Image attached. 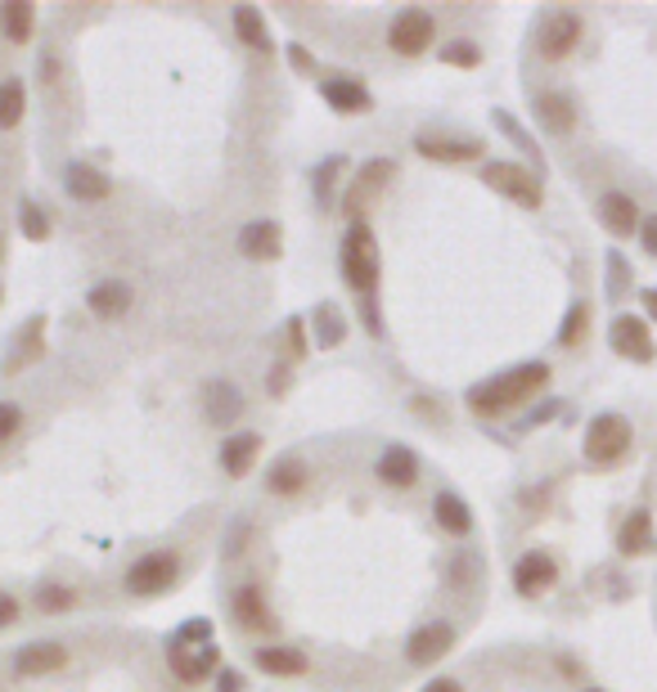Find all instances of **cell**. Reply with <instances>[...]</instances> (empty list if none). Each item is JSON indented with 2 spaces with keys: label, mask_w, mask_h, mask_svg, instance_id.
Segmentation results:
<instances>
[{
  "label": "cell",
  "mask_w": 657,
  "mask_h": 692,
  "mask_svg": "<svg viewBox=\"0 0 657 692\" xmlns=\"http://www.w3.org/2000/svg\"><path fill=\"white\" fill-rule=\"evenodd\" d=\"M545 387H550V365H545V360H522L518 369H504V374L478 383V387L469 392V409H473L478 418H496V414H504V409L527 405V401L540 396Z\"/></svg>",
  "instance_id": "obj_1"
},
{
  "label": "cell",
  "mask_w": 657,
  "mask_h": 692,
  "mask_svg": "<svg viewBox=\"0 0 657 692\" xmlns=\"http://www.w3.org/2000/svg\"><path fill=\"white\" fill-rule=\"evenodd\" d=\"M339 270L347 279V288H356L361 297H370L379 288V239L365 220H352L343 248H339Z\"/></svg>",
  "instance_id": "obj_2"
},
{
  "label": "cell",
  "mask_w": 657,
  "mask_h": 692,
  "mask_svg": "<svg viewBox=\"0 0 657 692\" xmlns=\"http://www.w3.org/2000/svg\"><path fill=\"white\" fill-rule=\"evenodd\" d=\"M635 445V427L626 414H595L590 427H586V441H581V454H586V464L595 468H612L621 464V458L630 454Z\"/></svg>",
  "instance_id": "obj_3"
},
{
  "label": "cell",
  "mask_w": 657,
  "mask_h": 692,
  "mask_svg": "<svg viewBox=\"0 0 657 692\" xmlns=\"http://www.w3.org/2000/svg\"><path fill=\"white\" fill-rule=\"evenodd\" d=\"M176 581H180V557H176L171 548H149V553H140V557L127 566L122 590H127L131 599H158V594H167Z\"/></svg>",
  "instance_id": "obj_4"
},
{
  "label": "cell",
  "mask_w": 657,
  "mask_h": 692,
  "mask_svg": "<svg viewBox=\"0 0 657 692\" xmlns=\"http://www.w3.org/2000/svg\"><path fill=\"white\" fill-rule=\"evenodd\" d=\"M581 37H586V23L577 10H550L536 28V55L545 63H563L581 46Z\"/></svg>",
  "instance_id": "obj_5"
},
{
  "label": "cell",
  "mask_w": 657,
  "mask_h": 692,
  "mask_svg": "<svg viewBox=\"0 0 657 692\" xmlns=\"http://www.w3.org/2000/svg\"><path fill=\"white\" fill-rule=\"evenodd\" d=\"M432 41H437V19H432L428 10H419V6L396 10V19L388 23V46H392V55H401V59H419Z\"/></svg>",
  "instance_id": "obj_6"
},
{
  "label": "cell",
  "mask_w": 657,
  "mask_h": 692,
  "mask_svg": "<svg viewBox=\"0 0 657 692\" xmlns=\"http://www.w3.org/2000/svg\"><path fill=\"white\" fill-rule=\"evenodd\" d=\"M559 585V557L550 548H527L513 562V594L518 599H545Z\"/></svg>",
  "instance_id": "obj_7"
},
{
  "label": "cell",
  "mask_w": 657,
  "mask_h": 692,
  "mask_svg": "<svg viewBox=\"0 0 657 692\" xmlns=\"http://www.w3.org/2000/svg\"><path fill=\"white\" fill-rule=\"evenodd\" d=\"M482 180H487L496 194H504V198H513L518 207H527V211H536V207L545 202L540 180H536L527 167H518V162H487V167H482Z\"/></svg>",
  "instance_id": "obj_8"
},
{
  "label": "cell",
  "mask_w": 657,
  "mask_h": 692,
  "mask_svg": "<svg viewBox=\"0 0 657 692\" xmlns=\"http://www.w3.org/2000/svg\"><path fill=\"white\" fill-rule=\"evenodd\" d=\"M608 346L617 356L635 360V365H648L653 360V333H648V319L639 315H617L608 324Z\"/></svg>",
  "instance_id": "obj_9"
},
{
  "label": "cell",
  "mask_w": 657,
  "mask_h": 692,
  "mask_svg": "<svg viewBox=\"0 0 657 692\" xmlns=\"http://www.w3.org/2000/svg\"><path fill=\"white\" fill-rule=\"evenodd\" d=\"M455 647V625L451 621H428L405 639V661L410 665H437Z\"/></svg>",
  "instance_id": "obj_10"
},
{
  "label": "cell",
  "mask_w": 657,
  "mask_h": 692,
  "mask_svg": "<svg viewBox=\"0 0 657 692\" xmlns=\"http://www.w3.org/2000/svg\"><path fill=\"white\" fill-rule=\"evenodd\" d=\"M10 665H14L19 679H41V674H55V670L68 665V647L55 643V639H37V643H23Z\"/></svg>",
  "instance_id": "obj_11"
},
{
  "label": "cell",
  "mask_w": 657,
  "mask_h": 692,
  "mask_svg": "<svg viewBox=\"0 0 657 692\" xmlns=\"http://www.w3.org/2000/svg\"><path fill=\"white\" fill-rule=\"evenodd\" d=\"M203 418L212 423V427H231V423H239V414H244V392L235 387V383H226V378H212L207 387H203Z\"/></svg>",
  "instance_id": "obj_12"
},
{
  "label": "cell",
  "mask_w": 657,
  "mask_h": 692,
  "mask_svg": "<svg viewBox=\"0 0 657 692\" xmlns=\"http://www.w3.org/2000/svg\"><path fill=\"white\" fill-rule=\"evenodd\" d=\"M599 220H604V229L612 239H630V235H639V207H635V198L626 194V189H608V194H599Z\"/></svg>",
  "instance_id": "obj_13"
},
{
  "label": "cell",
  "mask_w": 657,
  "mask_h": 692,
  "mask_svg": "<svg viewBox=\"0 0 657 692\" xmlns=\"http://www.w3.org/2000/svg\"><path fill=\"white\" fill-rule=\"evenodd\" d=\"M216 665V643H203L198 652L189 647V643H180V639H171L167 643V670L180 679V683H203V674Z\"/></svg>",
  "instance_id": "obj_14"
},
{
  "label": "cell",
  "mask_w": 657,
  "mask_h": 692,
  "mask_svg": "<svg viewBox=\"0 0 657 692\" xmlns=\"http://www.w3.org/2000/svg\"><path fill=\"white\" fill-rule=\"evenodd\" d=\"M131 301H136V293H131L127 279H99V284L86 293V310H90L95 319H122V315L131 310Z\"/></svg>",
  "instance_id": "obj_15"
},
{
  "label": "cell",
  "mask_w": 657,
  "mask_h": 692,
  "mask_svg": "<svg viewBox=\"0 0 657 692\" xmlns=\"http://www.w3.org/2000/svg\"><path fill=\"white\" fill-rule=\"evenodd\" d=\"M374 477L383 486H392V491H410L419 482V454L405 449V445H388L379 454V464H374Z\"/></svg>",
  "instance_id": "obj_16"
},
{
  "label": "cell",
  "mask_w": 657,
  "mask_h": 692,
  "mask_svg": "<svg viewBox=\"0 0 657 692\" xmlns=\"http://www.w3.org/2000/svg\"><path fill=\"white\" fill-rule=\"evenodd\" d=\"M531 108H536V122L550 136H572L577 131V108H572V99L563 90H540Z\"/></svg>",
  "instance_id": "obj_17"
},
{
  "label": "cell",
  "mask_w": 657,
  "mask_h": 692,
  "mask_svg": "<svg viewBox=\"0 0 657 692\" xmlns=\"http://www.w3.org/2000/svg\"><path fill=\"white\" fill-rule=\"evenodd\" d=\"M239 253L248 257V261H275L280 253H284V235H280V225L275 220H248L244 229H239Z\"/></svg>",
  "instance_id": "obj_18"
},
{
  "label": "cell",
  "mask_w": 657,
  "mask_h": 692,
  "mask_svg": "<svg viewBox=\"0 0 657 692\" xmlns=\"http://www.w3.org/2000/svg\"><path fill=\"white\" fill-rule=\"evenodd\" d=\"M63 189L77 202H104L108 194H114V180H108L99 167H90V162H68L63 167Z\"/></svg>",
  "instance_id": "obj_19"
},
{
  "label": "cell",
  "mask_w": 657,
  "mask_h": 692,
  "mask_svg": "<svg viewBox=\"0 0 657 692\" xmlns=\"http://www.w3.org/2000/svg\"><path fill=\"white\" fill-rule=\"evenodd\" d=\"M432 522L442 526L447 535H455V540L473 535V508H469L464 495H455V491H437V495H432Z\"/></svg>",
  "instance_id": "obj_20"
},
{
  "label": "cell",
  "mask_w": 657,
  "mask_h": 692,
  "mask_svg": "<svg viewBox=\"0 0 657 692\" xmlns=\"http://www.w3.org/2000/svg\"><path fill=\"white\" fill-rule=\"evenodd\" d=\"M257 454H262V436H257V432H231V436L222 441V473L248 477L253 464H257Z\"/></svg>",
  "instance_id": "obj_21"
},
{
  "label": "cell",
  "mask_w": 657,
  "mask_h": 692,
  "mask_svg": "<svg viewBox=\"0 0 657 692\" xmlns=\"http://www.w3.org/2000/svg\"><path fill=\"white\" fill-rule=\"evenodd\" d=\"M320 95H324L329 108H339V112H370L374 108L370 90L356 77H324L320 81Z\"/></svg>",
  "instance_id": "obj_22"
},
{
  "label": "cell",
  "mask_w": 657,
  "mask_h": 692,
  "mask_svg": "<svg viewBox=\"0 0 657 692\" xmlns=\"http://www.w3.org/2000/svg\"><path fill=\"white\" fill-rule=\"evenodd\" d=\"M392 176H396V162H392V158H379V162H365V167H361V176H356V185H352V194H347V211H352V220L365 216V198L379 194Z\"/></svg>",
  "instance_id": "obj_23"
},
{
  "label": "cell",
  "mask_w": 657,
  "mask_h": 692,
  "mask_svg": "<svg viewBox=\"0 0 657 692\" xmlns=\"http://www.w3.org/2000/svg\"><path fill=\"white\" fill-rule=\"evenodd\" d=\"M0 37L10 46H28L37 37V6L32 0H6V6H0Z\"/></svg>",
  "instance_id": "obj_24"
},
{
  "label": "cell",
  "mask_w": 657,
  "mask_h": 692,
  "mask_svg": "<svg viewBox=\"0 0 657 692\" xmlns=\"http://www.w3.org/2000/svg\"><path fill=\"white\" fill-rule=\"evenodd\" d=\"M653 513L648 508H630L626 513V522L617 526V553L621 557H639V553H648L653 548Z\"/></svg>",
  "instance_id": "obj_25"
},
{
  "label": "cell",
  "mask_w": 657,
  "mask_h": 692,
  "mask_svg": "<svg viewBox=\"0 0 657 692\" xmlns=\"http://www.w3.org/2000/svg\"><path fill=\"white\" fill-rule=\"evenodd\" d=\"M414 149H419V158H428V162H473V158H482V145H478V140L419 136V140H414Z\"/></svg>",
  "instance_id": "obj_26"
},
{
  "label": "cell",
  "mask_w": 657,
  "mask_h": 692,
  "mask_svg": "<svg viewBox=\"0 0 657 692\" xmlns=\"http://www.w3.org/2000/svg\"><path fill=\"white\" fill-rule=\"evenodd\" d=\"M231 23H235V32H239V41L248 46V50H257V55H271V28H266V19H262V10L257 6H235L231 10Z\"/></svg>",
  "instance_id": "obj_27"
},
{
  "label": "cell",
  "mask_w": 657,
  "mask_h": 692,
  "mask_svg": "<svg viewBox=\"0 0 657 692\" xmlns=\"http://www.w3.org/2000/svg\"><path fill=\"white\" fill-rule=\"evenodd\" d=\"M231 612H235V621L244 630H266L271 625V607H266V594L257 585H239L231 594Z\"/></svg>",
  "instance_id": "obj_28"
},
{
  "label": "cell",
  "mask_w": 657,
  "mask_h": 692,
  "mask_svg": "<svg viewBox=\"0 0 657 692\" xmlns=\"http://www.w3.org/2000/svg\"><path fill=\"white\" fill-rule=\"evenodd\" d=\"M253 661H257V670H266V674H288V679L311 670V661L302 656V647H284V643L257 647V652H253Z\"/></svg>",
  "instance_id": "obj_29"
},
{
  "label": "cell",
  "mask_w": 657,
  "mask_h": 692,
  "mask_svg": "<svg viewBox=\"0 0 657 692\" xmlns=\"http://www.w3.org/2000/svg\"><path fill=\"white\" fill-rule=\"evenodd\" d=\"M306 482H311L306 458H297V454H284L280 464L266 473V491H271V495H302Z\"/></svg>",
  "instance_id": "obj_30"
},
{
  "label": "cell",
  "mask_w": 657,
  "mask_h": 692,
  "mask_svg": "<svg viewBox=\"0 0 657 692\" xmlns=\"http://www.w3.org/2000/svg\"><path fill=\"white\" fill-rule=\"evenodd\" d=\"M23 118H28V81L6 77L0 81V131H19Z\"/></svg>",
  "instance_id": "obj_31"
},
{
  "label": "cell",
  "mask_w": 657,
  "mask_h": 692,
  "mask_svg": "<svg viewBox=\"0 0 657 692\" xmlns=\"http://www.w3.org/2000/svg\"><path fill=\"white\" fill-rule=\"evenodd\" d=\"M32 607H37L41 616H68V612L77 607V590H72V585H59V581H41V585L32 590Z\"/></svg>",
  "instance_id": "obj_32"
},
{
  "label": "cell",
  "mask_w": 657,
  "mask_h": 692,
  "mask_svg": "<svg viewBox=\"0 0 657 692\" xmlns=\"http://www.w3.org/2000/svg\"><path fill=\"white\" fill-rule=\"evenodd\" d=\"M19 229H23V239H32V244H46L55 225H50V216H46V207H41V202L23 198V202H19Z\"/></svg>",
  "instance_id": "obj_33"
},
{
  "label": "cell",
  "mask_w": 657,
  "mask_h": 692,
  "mask_svg": "<svg viewBox=\"0 0 657 692\" xmlns=\"http://www.w3.org/2000/svg\"><path fill=\"white\" fill-rule=\"evenodd\" d=\"M23 423H28V414H23L19 401H0V449H6L23 432Z\"/></svg>",
  "instance_id": "obj_34"
},
{
  "label": "cell",
  "mask_w": 657,
  "mask_h": 692,
  "mask_svg": "<svg viewBox=\"0 0 657 692\" xmlns=\"http://www.w3.org/2000/svg\"><path fill=\"white\" fill-rule=\"evenodd\" d=\"M41 324H46V319H28V328L19 333V352H14V360H10V369H19V365H28V356H41Z\"/></svg>",
  "instance_id": "obj_35"
},
{
  "label": "cell",
  "mask_w": 657,
  "mask_h": 692,
  "mask_svg": "<svg viewBox=\"0 0 657 692\" xmlns=\"http://www.w3.org/2000/svg\"><path fill=\"white\" fill-rule=\"evenodd\" d=\"M586 319H590V306H581V301H577V306L568 310V319H563V333H559V346H572V342L581 337V328H586Z\"/></svg>",
  "instance_id": "obj_36"
},
{
  "label": "cell",
  "mask_w": 657,
  "mask_h": 692,
  "mask_svg": "<svg viewBox=\"0 0 657 692\" xmlns=\"http://www.w3.org/2000/svg\"><path fill=\"white\" fill-rule=\"evenodd\" d=\"M442 59H447V63H460V68H473V63H482V50L469 46V41H451V46L442 50Z\"/></svg>",
  "instance_id": "obj_37"
},
{
  "label": "cell",
  "mask_w": 657,
  "mask_h": 692,
  "mask_svg": "<svg viewBox=\"0 0 657 692\" xmlns=\"http://www.w3.org/2000/svg\"><path fill=\"white\" fill-rule=\"evenodd\" d=\"M23 621V603L10 594V590H0V630H10Z\"/></svg>",
  "instance_id": "obj_38"
},
{
  "label": "cell",
  "mask_w": 657,
  "mask_h": 692,
  "mask_svg": "<svg viewBox=\"0 0 657 692\" xmlns=\"http://www.w3.org/2000/svg\"><path fill=\"white\" fill-rule=\"evenodd\" d=\"M639 244L648 257H657V211L653 216H639Z\"/></svg>",
  "instance_id": "obj_39"
},
{
  "label": "cell",
  "mask_w": 657,
  "mask_h": 692,
  "mask_svg": "<svg viewBox=\"0 0 657 692\" xmlns=\"http://www.w3.org/2000/svg\"><path fill=\"white\" fill-rule=\"evenodd\" d=\"M343 315H334V310H324V337H320V346H334V342H343Z\"/></svg>",
  "instance_id": "obj_40"
},
{
  "label": "cell",
  "mask_w": 657,
  "mask_h": 692,
  "mask_svg": "<svg viewBox=\"0 0 657 692\" xmlns=\"http://www.w3.org/2000/svg\"><path fill=\"white\" fill-rule=\"evenodd\" d=\"M302 324H306V319H288V352H293V360L306 356V333H302Z\"/></svg>",
  "instance_id": "obj_41"
},
{
  "label": "cell",
  "mask_w": 657,
  "mask_h": 692,
  "mask_svg": "<svg viewBox=\"0 0 657 692\" xmlns=\"http://www.w3.org/2000/svg\"><path fill=\"white\" fill-rule=\"evenodd\" d=\"M216 692H244V674L239 670H222V679H216Z\"/></svg>",
  "instance_id": "obj_42"
},
{
  "label": "cell",
  "mask_w": 657,
  "mask_h": 692,
  "mask_svg": "<svg viewBox=\"0 0 657 692\" xmlns=\"http://www.w3.org/2000/svg\"><path fill=\"white\" fill-rule=\"evenodd\" d=\"M361 315H365L370 337H383V315H379V306H370V301H365V310H361Z\"/></svg>",
  "instance_id": "obj_43"
},
{
  "label": "cell",
  "mask_w": 657,
  "mask_h": 692,
  "mask_svg": "<svg viewBox=\"0 0 657 692\" xmlns=\"http://www.w3.org/2000/svg\"><path fill=\"white\" fill-rule=\"evenodd\" d=\"M423 692H464V688H460V679H451V674H447V679H432Z\"/></svg>",
  "instance_id": "obj_44"
},
{
  "label": "cell",
  "mask_w": 657,
  "mask_h": 692,
  "mask_svg": "<svg viewBox=\"0 0 657 692\" xmlns=\"http://www.w3.org/2000/svg\"><path fill=\"white\" fill-rule=\"evenodd\" d=\"M639 301H644V315L657 324V288H644V293H639Z\"/></svg>",
  "instance_id": "obj_45"
},
{
  "label": "cell",
  "mask_w": 657,
  "mask_h": 692,
  "mask_svg": "<svg viewBox=\"0 0 657 692\" xmlns=\"http://www.w3.org/2000/svg\"><path fill=\"white\" fill-rule=\"evenodd\" d=\"M288 59H293V68H311V55H306L302 46H293V50H288Z\"/></svg>",
  "instance_id": "obj_46"
},
{
  "label": "cell",
  "mask_w": 657,
  "mask_h": 692,
  "mask_svg": "<svg viewBox=\"0 0 657 692\" xmlns=\"http://www.w3.org/2000/svg\"><path fill=\"white\" fill-rule=\"evenodd\" d=\"M0 257H6V239H0Z\"/></svg>",
  "instance_id": "obj_47"
},
{
  "label": "cell",
  "mask_w": 657,
  "mask_h": 692,
  "mask_svg": "<svg viewBox=\"0 0 657 692\" xmlns=\"http://www.w3.org/2000/svg\"><path fill=\"white\" fill-rule=\"evenodd\" d=\"M586 692H604V688H586Z\"/></svg>",
  "instance_id": "obj_48"
},
{
  "label": "cell",
  "mask_w": 657,
  "mask_h": 692,
  "mask_svg": "<svg viewBox=\"0 0 657 692\" xmlns=\"http://www.w3.org/2000/svg\"><path fill=\"white\" fill-rule=\"evenodd\" d=\"M0 301H6V293H0Z\"/></svg>",
  "instance_id": "obj_49"
}]
</instances>
